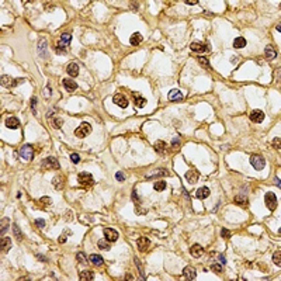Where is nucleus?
Wrapping results in <instances>:
<instances>
[{"label": "nucleus", "mask_w": 281, "mask_h": 281, "mask_svg": "<svg viewBox=\"0 0 281 281\" xmlns=\"http://www.w3.org/2000/svg\"><path fill=\"white\" fill-rule=\"evenodd\" d=\"M90 132H91V125H90V124L82 122L76 128V131H75V135H76L77 138H85V136H87Z\"/></svg>", "instance_id": "nucleus-1"}, {"label": "nucleus", "mask_w": 281, "mask_h": 281, "mask_svg": "<svg viewBox=\"0 0 281 281\" xmlns=\"http://www.w3.org/2000/svg\"><path fill=\"white\" fill-rule=\"evenodd\" d=\"M250 163L255 167L256 170H263L264 166H266V162H264V158L260 155H252L250 156Z\"/></svg>", "instance_id": "nucleus-2"}, {"label": "nucleus", "mask_w": 281, "mask_h": 281, "mask_svg": "<svg viewBox=\"0 0 281 281\" xmlns=\"http://www.w3.org/2000/svg\"><path fill=\"white\" fill-rule=\"evenodd\" d=\"M77 182H79L82 186H93L94 180H93V176H91L90 173L82 172V173L77 174Z\"/></svg>", "instance_id": "nucleus-3"}, {"label": "nucleus", "mask_w": 281, "mask_h": 281, "mask_svg": "<svg viewBox=\"0 0 281 281\" xmlns=\"http://www.w3.org/2000/svg\"><path fill=\"white\" fill-rule=\"evenodd\" d=\"M264 202H266L267 208L270 211H274L277 208V197H275L274 193H267L264 196Z\"/></svg>", "instance_id": "nucleus-4"}, {"label": "nucleus", "mask_w": 281, "mask_h": 281, "mask_svg": "<svg viewBox=\"0 0 281 281\" xmlns=\"http://www.w3.org/2000/svg\"><path fill=\"white\" fill-rule=\"evenodd\" d=\"M42 166L45 167V169L48 170H58L59 167V162L56 160L55 158H52V156H49V158H47L44 162H42Z\"/></svg>", "instance_id": "nucleus-5"}, {"label": "nucleus", "mask_w": 281, "mask_h": 281, "mask_svg": "<svg viewBox=\"0 0 281 281\" xmlns=\"http://www.w3.org/2000/svg\"><path fill=\"white\" fill-rule=\"evenodd\" d=\"M190 48L194 52H210L211 51V45L204 44V42H193V44L190 45Z\"/></svg>", "instance_id": "nucleus-6"}, {"label": "nucleus", "mask_w": 281, "mask_h": 281, "mask_svg": "<svg viewBox=\"0 0 281 281\" xmlns=\"http://www.w3.org/2000/svg\"><path fill=\"white\" fill-rule=\"evenodd\" d=\"M20 156L24 158L25 160H32V158H34V149H32V146L24 145V146L20 149Z\"/></svg>", "instance_id": "nucleus-7"}, {"label": "nucleus", "mask_w": 281, "mask_h": 281, "mask_svg": "<svg viewBox=\"0 0 281 281\" xmlns=\"http://www.w3.org/2000/svg\"><path fill=\"white\" fill-rule=\"evenodd\" d=\"M113 101H114L118 107H121V108H127V107H128V100H127V97L122 96V94H115V96L113 97Z\"/></svg>", "instance_id": "nucleus-8"}, {"label": "nucleus", "mask_w": 281, "mask_h": 281, "mask_svg": "<svg viewBox=\"0 0 281 281\" xmlns=\"http://www.w3.org/2000/svg\"><path fill=\"white\" fill-rule=\"evenodd\" d=\"M24 82L23 79H12L10 76H2V85L6 86V87H13V86H17L18 83Z\"/></svg>", "instance_id": "nucleus-9"}, {"label": "nucleus", "mask_w": 281, "mask_h": 281, "mask_svg": "<svg viewBox=\"0 0 281 281\" xmlns=\"http://www.w3.org/2000/svg\"><path fill=\"white\" fill-rule=\"evenodd\" d=\"M183 275H184V278H186V280H188V281L196 280V277H197V271L193 269V267L187 266L184 270H183Z\"/></svg>", "instance_id": "nucleus-10"}, {"label": "nucleus", "mask_w": 281, "mask_h": 281, "mask_svg": "<svg viewBox=\"0 0 281 281\" xmlns=\"http://www.w3.org/2000/svg\"><path fill=\"white\" fill-rule=\"evenodd\" d=\"M104 236L107 237L108 242H115V240L118 239L117 231H114V229H111V228H105L104 229Z\"/></svg>", "instance_id": "nucleus-11"}, {"label": "nucleus", "mask_w": 281, "mask_h": 281, "mask_svg": "<svg viewBox=\"0 0 281 281\" xmlns=\"http://www.w3.org/2000/svg\"><path fill=\"white\" fill-rule=\"evenodd\" d=\"M149 246H150V242L148 237H139V239H138V249H139L140 252H146V250L149 249Z\"/></svg>", "instance_id": "nucleus-12"}, {"label": "nucleus", "mask_w": 281, "mask_h": 281, "mask_svg": "<svg viewBox=\"0 0 281 281\" xmlns=\"http://www.w3.org/2000/svg\"><path fill=\"white\" fill-rule=\"evenodd\" d=\"M250 120H252L253 122H261V121L264 120V113L260 111V110H253V111L250 113Z\"/></svg>", "instance_id": "nucleus-13"}, {"label": "nucleus", "mask_w": 281, "mask_h": 281, "mask_svg": "<svg viewBox=\"0 0 281 281\" xmlns=\"http://www.w3.org/2000/svg\"><path fill=\"white\" fill-rule=\"evenodd\" d=\"M66 72H67L69 76L76 77L77 75H79V66H77V63H75V62L69 63V65H67V67H66Z\"/></svg>", "instance_id": "nucleus-14"}, {"label": "nucleus", "mask_w": 281, "mask_h": 281, "mask_svg": "<svg viewBox=\"0 0 281 281\" xmlns=\"http://www.w3.org/2000/svg\"><path fill=\"white\" fill-rule=\"evenodd\" d=\"M210 194H211V191L208 187H200L198 190L196 191V197L198 200H205L207 197H210Z\"/></svg>", "instance_id": "nucleus-15"}, {"label": "nucleus", "mask_w": 281, "mask_h": 281, "mask_svg": "<svg viewBox=\"0 0 281 281\" xmlns=\"http://www.w3.org/2000/svg\"><path fill=\"white\" fill-rule=\"evenodd\" d=\"M198 172H196V170H188L187 173H186V179H187L188 183H191V184H194V183H197V180H198Z\"/></svg>", "instance_id": "nucleus-16"}, {"label": "nucleus", "mask_w": 281, "mask_h": 281, "mask_svg": "<svg viewBox=\"0 0 281 281\" xmlns=\"http://www.w3.org/2000/svg\"><path fill=\"white\" fill-rule=\"evenodd\" d=\"M190 253L193 257H201L202 253H204V249H202V246H200V245H193L190 249Z\"/></svg>", "instance_id": "nucleus-17"}, {"label": "nucleus", "mask_w": 281, "mask_h": 281, "mask_svg": "<svg viewBox=\"0 0 281 281\" xmlns=\"http://www.w3.org/2000/svg\"><path fill=\"white\" fill-rule=\"evenodd\" d=\"M12 247V239L10 237H2V246H0V249H2V253H7Z\"/></svg>", "instance_id": "nucleus-18"}, {"label": "nucleus", "mask_w": 281, "mask_h": 281, "mask_svg": "<svg viewBox=\"0 0 281 281\" xmlns=\"http://www.w3.org/2000/svg\"><path fill=\"white\" fill-rule=\"evenodd\" d=\"M18 125H20V121L17 120L16 117H10L6 120V127L10 129H17Z\"/></svg>", "instance_id": "nucleus-19"}, {"label": "nucleus", "mask_w": 281, "mask_h": 281, "mask_svg": "<svg viewBox=\"0 0 281 281\" xmlns=\"http://www.w3.org/2000/svg\"><path fill=\"white\" fill-rule=\"evenodd\" d=\"M62 83H63V87L66 89L67 91H73V90H76V89H77V85L72 79H63V82H62Z\"/></svg>", "instance_id": "nucleus-20"}, {"label": "nucleus", "mask_w": 281, "mask_h": 281, "mask_svg": "<svg viewBox=\"0 0 281 281\" xmlns=\"http://www.w3.org/2000/svg\"><path fill=\"white\" fill-rule=\"evenodd\" d=\"M142 35L139 34V32H134V34L131 35V38H129V42H131V45H134V47H136V45H139L140 42H142Z\"/></svg>", "instance_id": "nucleus-21"}, {"label": "nucleus", "mask_w": 281, "mask_h": 281, "mask_svg": "<svg viewBox=\"0 0 281 281\" xmlns=\"http://www.w3.org/2000/svg\"><path fill=\"white\" fill-rule=\"evenodd\" d=\"M183 99V94L180 90H172L169 93V100L170 101H179V100Z\"/></svg>", "instance_id": "nucleus-22"}, {"label": "nucleus", "mask_w": 281, "mask_h": 281, "mask_svg": "<svg viewBox=\"0 0 281 281\" xmlns=\"http://www.w3.org/2000/svg\"><path fill=\"white\" fill-rule=\"evenodd\" d=\"M70 39H72V35L70 34H62L61 35V39H59V47L62 45V48L65 47V45H69L70 44Z\"/></svg>", "instance_id": "nucleus-23"}, {"label": "nucleus", "mask_w": 281, "mask_h": 281, "mask_svg": "<svg viewBox=\"0 0 281 281\" xmlns=\"http://www.w3.org/2000/svg\"><path fill=\"white\" fill-rule=\"evenodd\" d=\"M89 260H90L91 264H94V266H101V264L104 263V260H103V257L100 255H90Z\"/></svg>", "instance_id": "nucleus-24"}, {"label": "nucleus", "mask_w": 281, "mask_h": 281, "mask_svg": "<svg viewBox=\"0 0 281 281\" xmlns=\"http://www.w3.org/2000/svg\"><path fill=\"white\" fill-rule=\"evenodd\" d=\"M134 101H135V105H136V107H142V105L146 104V100L140 96L139 93H134Z\"/></svg>", "instance_id": "nucleus-25"}, {"label": "nucleus", "mask_w": 281, "mask_h": 281, "mask_svg": "<svg viewBox=\"0 0 281 281\" xmlns=\"http://www.w3.org/2000/svg\"><path fill=\"white\" fill-rule=\"evenodd\" d=\"M38 51H39V55L41 56H47V41H45V38H41V41H39L38 44Z\"/></svg>", "instance_id": "nucleus-26"}, {"label": "nucleus", "mask_w": 281, "mask_h": 281, "mask_svg": "<svg viewBox=\"0 0 281 281\" xmlns=\"http://www.w3.org/2000/svg\"><path fill=\"white\" fill-rule=\"evenodd\" d=\"M153 148H155V150L158 153H163L164 150H166V144H164V140H158V142L153 145Z\"/></svg>", "instance_id": "nucleus-27"}, {"label": "nucleus", "mask_w": 281, "mask_h": 281, "mask_svg": "<svg viewBox=\"0 0 281 281\" xmlns=\"http://www.w3.org/2000/svg\"><path fill=\"white\" fill-rule=\"evenodd\" d=\"M52 184L55 186L56 190H61V188L63 187V179H62L61 176H55L53 180H52Z\"/></svg>", "instance_id": "nucleus-28"}, {"label": "nucleus", "mask_w": 281, "mask_h": 281, "mask_svg": "<svg viewBox=\"0 0 281 281\" xmlns=\"http://www.w3.org/2000/svg\"><path fill=\"white\" fill-rule=\"evenodd\" d=\"M264 52H266L267 59H274L275 56H277V52H275V49L273 47H270V45L266 48V51H264Z\"/></svg>", "instance_id": "nucleus-29"}, {"label": "nucleus", "mask_w": 281, "mask_h": 281, "mask_svg": "<svg viewBox=\"0 0 281 281\" xmlns=\"http://www.w3.org/2000/svg\"><path fill=\"white\" fill-rule=\"evenodd\" d=\"M93 278H94V274L91 271H82V273H80V280L91 281Z\"/></svg>", "instance_id": "nucleus-30"}, {"label": "nucleus", "mask_w": 281, "mask_h": 281, "mask_svg": "<svg viewBox=\"0 0 281 281\" xmlns=\"http://www.w3.org/2000/svg\"><path fill=\"white\" fill-rule=\"evenodd\" d=\"M233 47L235 48H243V47H246V39L243 38V37H237V38L233 41Z\"/></svg>", "instance_id": "nucleus-31"}, {"label": "nucleus", "mask_w": 281, "mask_h": 281, "mask_svg": "<svg viewBox=\"0 0 281 281\" xmlns=\"http://www.w3.org/2000/svg\"><path fill=\"white\" fill-rule=\"evenodd\" d=\"M153 188H155L156 191H163L164 188H166V183L162 180V182H156L155 186H153Z\"/></svg>", "instance_id": "nucleus-32"}, {"label": "nucleus", "mask_w": 281, "mask_h": 281, "mask_svg": "<svg viewBox=\"0 0 281 281\" xmlns=\"http://www.w3.org/2000/svg\"><path fill=\"white\" fill-rule=\"evenodd\" d=\"M235 202L239 204V205H246V204H247V200H246L243 196H236V197H235Z\"/></svg>", "instance_id": "nucleus-33"}, {"label": "nucleus", "mask_w": 281, "mask_h": 281, "mask_svg": "<svg viewBox=\"0 0 281 281\" xmlns=\"http://www.w3.org/2000/svg\"><path fill=\"white\" fill-rule=\"evenodd\" d=\"M7 226H9V218H3L2 219V235H4V232L7 231Z\"/></svg>", "instance_id": "nucleus-34"}, {"label": "nucleus", "mask_w": 281, "mask_h": 281, "mask_svg": "<svg viewBox=\"0 0 281 281\" xmlns=\"http://www.w3.org/2000/svg\"><path fill=\"white\" fill-rule=\"evenodd\" d=\"M97 245H99V247H100V249H103V250H108L110 249V245L105 242L104 239L99 240V243H97Z\"/></svg>", "instance_id": "nucleus-35"}, {"label": "nucleus", "mask_w": 281, "mask_h": 281, "mask_svg": "<svg viewBox=\"0 0 281 281\" xmlns=\"http://www.w3.org/2000/svg\"><path fill=\"white\" fill-rule=\"evenodd\" d=\"M13 232H14V236H16V237H17V239H18V240H21V237H23V236H21V232H20V228H18V226H17V225H16V223H14V225H13Z\"/></svg>", "instance_id": "nucleus-36"}, {"label": "nucleus", "mask_w": 281, "mask_h": 281, "mask_svg": "<svg viewBox=\"0 0 281 281\" xmlns=\"http://www.w3.org/2000/svg\"><path fill=\"white\" fill-rule=\"evenodd\" d=\"M198 62H200V63H201L204 67H207V69H211V65L208 63V61H207V59H205V58L200 56V58H198Z\"/></svg>", "instance_id": "nucleus-37"}, {"label": "nucleus", "mask_w": 281, "mask_h": 281, "mask_svg": "<svg viewBox=\"0 0 281 281\" xmlns=\"http://www.w3.org/2000/svg\"><path fill=\"white\" fill-rule=\"evenodd\" d=\"M273 261H274L277 266H281V260H280V252L274 253V256H273Z\"/></svg>", "instance_id": "nucleus-38"}, {"label": "nucleus", "mask_w": 281, "mask_h": 281, "mask_svg": "<svg viewBox=\"0 0 281 281\" xmlns=\"http://www.w3.org/2000/svg\"><path fill=\"white\" fill-rule=\"evenodd\" d=\"M211 269L214 270L215 273H221V271H222V266H221V264H218V263L211 264Z\"/></svg>", "instance_id": "nucleus-39"}, {"label": "nucleus", "mask_w": 281, "mask_h": 281, "mask_svg": "<svg viewBox=\"0 0 281 281\" xmlns=\"http://www.w3.org/2000/svg\"><path fill=\"white\" fill-rule=\"evenodd\" d=\"M76 259H77V261H80V263H85L86 261V256H85V253H82V252H79L76 255Z\"/></svg>", "instance_id": "nucleus-40"}, {"label": "nucleus", "mask_w": 281, "mask_h": 281, "mask_svg": "<svg viewBox=\"0 0 281 281\" xmlns=\"http://www.w3.org/2000/svg\"><path fill=\"white\" fill-rule=\"evenodd\" d=\"M51 198L49 197H42L41 200H39V204H45V205H51Z\"/></svg>", "instance_id": "nucleus-41"}, {"label": "nucleus", "mask_w": 281, "mask_h": 281, "mask_svg": "<svg viewBox=\"0 0 281 281\" xmlns=\"http://www.w3.org/2000/svg\"><path fill=\"white\" fill-rule=\"evenodd\" d=\"M70 160L73 162V163H79L80 156L77 155V153H72V155H70Z\"/></svg>", "instance_id": "nucleus-42"}, {"label": "nucleus", "mask_w": 281, "mask_h": 281, "mask_svg": "<svg viewBox=\"0 0 281 281\" xmlns=\"http://www.w3.org/2000/svg\"><path fill=\"white\" fill-rule=\"evenodd\" d=\"M53 124H55L56 128H59V127H62L63 121H62V118H53Z\"/></svg>", "instance_id": "nucleus-43"}, {"label": "nucleus", "mask_w": 281, "mask_h": 281, "mask_svg": "<svg viewBox=\"0 0 281 281\" xmlns=\"http://www.w3.org/2000/svg\"><path fill=\"white\" fill-rule=\"evenodd\" d=\"M115 179H117L118 182H124V180H125V177H124V174L121 172H117V173H115Z\"/></svg>", "instance_id": "nucleus-44"}, {"label": "nucleus", "mask_w": 281, "mask_h": 281, "mask_svg": "<svg viewBox=\"0 0 281 281\" xmlns=\"http://www.w3.org/2000/svg\"><path fill=\"white\" fill-rule=\"evenodd\" d=\"M222 237H225V239H229V237H231V232H229L228 229L223 228L222 229Z\"/></svg>", "instance_id": "nucleus-45"}, {"label": "nucleus", "mask_w": 281, "mask_h": 281, "mask_svg": "<svg viewBox=\"0 0 281 281\" xmlns=\"http://www.w3.org/2000/svg\"><path fill=\"white\" fill-rule=\"evenodd\" d=\"M55 52L58 53V55H65V53H66V51H65V48H61V47H56V49H55Z\"/></svg>", "instance_id": "nucleus-46"}, {"label": "nucleus", "mask_w": 281, "mask_h": 281, "mask_svg": "<svg viewBox=\"0 0 281 281\" xmlns=\"http://www.w3.org/2000/svg\"><path fill=\"white\" fill-rule=\"evenodd\" d=\"M273 145L277 146V149H280V138H274V139H273Z\"/></svg>", "instance_id": "nucleus-47"}, {"label": "nucleus", "mask_w": 281, "mask_h": 281, "mask_svg": "<svg viewBox=\"0 0 281 281\" xmlns=\"http://www.w3.org/2000/svg\"><path fill=\"white\" fill-rule=\"evenodd\" d=\"M179 145H180V139H179V138L173 139V142H172V146H173V148H177Z\"/></svg>", "instance_id": "nucleus-48"}, {"label": "nucleus", "mask_w": 281, "mask_h": 281, "mask_svg": "<svg viewBox=\"0 0 281 281\" xmlns=\"http://www.w3.org/2000/svg\"><path fill=\"white\" fill-rule=\"evenodd\" d=\"M69 229H66V235H69ZM66 235H63V236H59V242L61 243H65V240H66Z\"/></svg>", "instance_id": "nucleus-49"}, {"label": "nucleus", "mask_w": 281, "mask_h": 281, "mask_svg": "<svg viewBox=\"0 0 281 281\" xmlns=\"http://www.w3.org/2000/svg\"><path fill=\"white\" fill-rule=\"evenodd\" d=\"M53 9H55V6H53V4H49V3L45 4V10H47V12H52Z\"/></svg>", "instance_id": "nucleus-50"}, {"label": "nucleus", "mask_w": 281, "mask_h": 281, "mask_svg": "<svg viewBox=\"0 0 281 281\" xmlns=\"http://www.w3.org/2000/svg\"><path fill=\"white\" fill-rule=\"evenodd\" d=\"M135 261H136V264H138V270H139V273H140V275H144V270H142V266H140V263H139V260H138V259H135Z\"/></svg>", "instance_id": "nucleus-51"}, {"label": "nucleus", "mask_w": 281, "mask_h": 281, "mask_svg": "<svg viewBox=\"0 0 281 281\" xmlns=\"http://www.w3.org/2000/svg\"><path fill=\"white\" fill-rule=\"evenodd\" d=\"M35 225H37V226H39V228H44V226H45V222H44V221H42V219H38V221H37V222H35Z\"/></svg>", "instance_id": "nucleus-52"}, {"label": "nucleus", "mask_w": 281, "mask_h": 281, "mask_svg": "<svg viewBox=\"0 0 281 281\" xmlns=\"http://www.w3.org/2000/svg\"><path fill=\"white\" fill-rule=\"evenodd\" d=\"M219 260H221V263H222V264L226 263V260H225V257H223V255H219Z\"/></svg>", "instance_id": "nucleus-53"}, {"label": "nucleus", "mask_w": 281, "mask_h": 281, "mask_svg": "<svg viewBox=\"0 0 281 281\" xmlns=\"http://www.w3.org/2000/svg\"><path fill=\"white\" fill-rule=\"evenodd\" d=\"M35 103H37V100H35V99H32V103H31V104H32V107H31V108H32V111H34V113H35Z\"/></svg>", "instance_id": "nucleus-54"}, {"label": "nucleus", "mask_w": 281, "mask_h": 281, "mask_svg": "<svg viewBox=\"0 0 281 281\" xmlns=\"http://www.w3.org/2000/svg\"><path fill=\"white\" fill-rule=\"evenodd\" d=\"M186 3H187V4H197V2H196V0H187Z\"/></svg>", "instance_id": "nucleus-55"}, {"label": "nucleus", "mask_w": 281, "mask_h": 281, "mask_svg": "<svg viewBox=\"0 0 281 281\" xmlns=\"http://www.w3.org/2000/svg\"><path fill=\"white\" fill-rule=\"evenodd\" d=\"M125 278H127V280H134V277H132L131 274H127V277H125Z\"/></svg>", "instance_id": "nucleus-56"}]
</instances>
